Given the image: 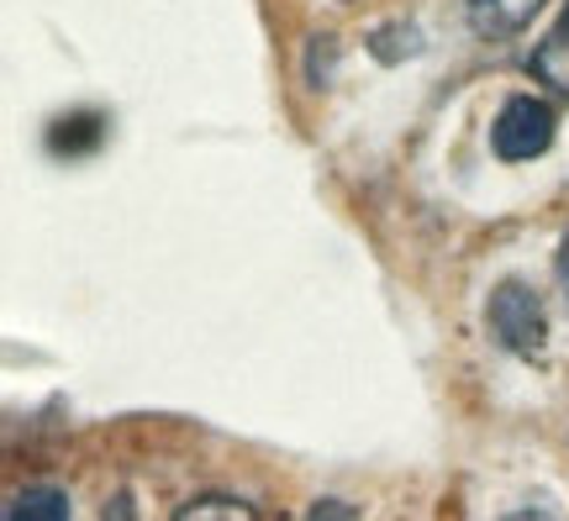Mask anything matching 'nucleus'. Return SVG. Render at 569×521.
<instances>
[{
    "label": "nucleus",
    "mask_w": 569,
    "mask_h": 521,
    "mask_svg": "<svg viewBox=\"0 0 569 521\" xmlns=\"http://www.w3.org/2000/svg\"><path fill=\"white\" fill-rule=\"evenodd\" d=\"M501 521H565L553 505H543V511H511V517H501Z\"/></svg>",
    "instance_id": "nucleus-9"
},
{
    "label": "nucleus",
    "mask_w": 569,
    "mask_h": 521,
    "mask_svg": "<svg viewBox=\"0 0 569 521\" xmlns=\"http://www.w3.org/2000/svg\"><path fill=\"white\" fill-rule=\"evenodd\" d=\"M311 521H359V511L343 501H317L311 505Z\"/></svg>",
    "instance_id": "nucleus-7"
},
{
    "label": "nucleus",
    "mask_w": 569,
    "mask_h": 521,
    "mask_svg": "<svg viewBox=\"0 0 569 521\" xmlns=\"http://www.w3.org/2000/svg\"><path fill=\"white\" fill-rule=\"evenodd\" d=\"M486 327L511 359H543V348H549V311L528 280H501L490 290Z\"/></svg>",
    "instance_id": "nucleus-1"
},
{
    "label": "nucleus",
    "mask_w": 569,
    "mask_h": 521,
    "mask_svg": "<svg viewBox=\"0 0 569 521\" xmlns=\"http://www.w3.org/2000/svg\"><path fill=\"white\" fill-rule=\"evenodd\" d=\"M528 69H532V80L543 84V90L569 96V17L553 21L549 32H543V42L528 53Z\"/></svg>",
    "instance_id": "nucleus-3"
},
{
    "label": "nucleus",
    "mask_w": 569,
    "mask_h": 521,
    "mask_svg": "<svg viewBox=\"0 0 569 521\" xmlns=\"http://www.w3.org/2000/svg\"><path fill=\"white\" fill-rule=\"evenodd\" d=\"M553 280H559V290H565V301H569V232L559 238V253H553Z\"/></svg>",
    "instance_id": "nucleus-8"
},
{
    "label": "nucleus",
    "mask_w": 569,
    "mask_h": 521,
    "mask_svg": "<svg viewBox=\"0 0 569 521\" xmlns=\"http://www.w3.org/2000/svg\"><path fill=\"white\" fill-rule=\"evenodd\" d=\"M553 106L538 101V96H507V106L496 111L490 121V153L501 163H528V159H543L553 148Z\"/></svg>",
    "instance_id": "nucleus-2"
},
{
    "label": "nucleus",
    "mask_w": 569,
    "mask_h": 521,
    "mask_svg": "<svg viewBox=\"0 0 569 521\" xmlns=\"http://www.w3.org/2000/svg\"><path fill=\"white\" fill-rule=\"evenodd\" d=\"M101 521H132V501H127V495H117V505L106 501V517Z\"/></svg>",
    "instance_id": "nucleus-10"
},
{
    "label": "nucleus",
    "mask_w": 569,
    "mask_h": 521,
    "mask_svg": "<svg viewBox=\"0 0 569 521\" xmlns=\"http://www.w3.org/2000/svg\"><path fill=\"white\" fill-rule=\"evenodd\" d=\"M543 11V0H469V21L480 38H511Z\"/></svg>",
    "instance_id": "nucleus-4"
},
{
    "label": "nucleus",
    "mask_w": 569,
    "mask_h": 521,
    "mask_svg": "<svg viewBox=\"0 0 569 521\" xmlns=\"http://www.w3.org/2000/svg\"><path fill=\"white\" fill-rule=\"evenodd\" d=\"M6 521H74V511H69V495L59 484H27L11 495Z\"/></svg>",
    "instance_id": "nucleus-5"
},
{
    "label": "nucleus",
    "mask_w": 569,
    "mask_h": 521,
    "mask_svg": "<svg viewBox=\"0 0 569 521\" xmlns=\"http://www.w3.org/2000/svg\"><path fill=\"white\" fill-rule=\"evenodd\" d=\"M174 521H259V511L238 495H201V501L180 505V517Z\"/></svg>",
    "instance_id": "nucleus-6"
}]
</instances>
